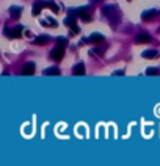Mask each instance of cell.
Wrapping results in <instances>:
<instances>
[{
	"label": "cell",
	"instance_id": "6da1fadb",
	"mask_svg": "<svg viewBox=\"0 0 160 166\" xmlns=\"http://www.w3.org/2000/svg\"><path fill=\"white\" fill-rule=\"evenodd\" d=\"M64 57V47H61V45H56V47L50 52V58L55 60V61H61Z\"/></svg>",
	"mask_w": 160,
	"mask_h": 166
},
{
	"label": "cell",
	"instance_id": "7a4b0ae2",
	"mask_svg": "<svg viewBox=\"0 0 160 166\" xmlns=\"http://www.w3.org/2000/svg\"><path fill=\"white\" fill-rule=\"evenodd\" d=\"M88 10H90V8L85 6V8H79V10H75L74 13H75V16H80L85 22H88V21H91V16L88 14Z\"/></svg>",
	"mask_w": 160,
	"mask_h": 166
},
{
	"label": "cell",
	"instance_id": "3957f363",
	"mask_svg": "<svg viewBox=\"0 0 160 166\" xmlns=\"http://www.w3.org/2000/svg\"><path fill=\"white\" fill-rule=\"evenodd\" d=\"M22 32H24L22 27H19V28H14V30L6 28V30H5V35L8 36V38H21V33H22Z\"/></svg>",
	"mask_w": 160,
	"mask_h": 166
},
{
	"label": "cell",
	"instance_id": "277c9868",
	"mask_svg": "<svg viewBox=\"0 0 160 166\" xmlns=\"http://www.w3.org/2000/svg\"><path fill=\"white\" fill-rule=\"evenodd\" d=\"M64 24L68 25V27H71V28H72V33H79V32H80V28L77 27V22H75L74 17H71V16L66 17V19H64Z\"/></svg>",
	"mask_w": 160,
	"mask_h": 166
},
{
	"label": "cell",
	"instance_id": "5b68a950",
	"mask_svg": "<svg viewBox=\"0 0 160 166\" xmlns=\"http://www.w3.org/2000/svg\"><path fill=\"white\" fill-rule=\"evenodd\" d=\"M102 41H104V35L100 33H93L90 38L83 39V42H102Z\"/></svg>",
	"mask_w": 160,
	"mask_h": 166
},
{
	"label": "cell",
	"instance_id": "8992f818",
	"mask_svg": "<svg viewBox=\"0 0 160 166\" xmlns=\"http://www.w3.org/2000/svg\"><path fill=\"white\" fill-rule=\"evenodd\" d=\"M155 16H157V11L155 10H148V11H145L143 14H141V19L148 22V21H152Z\"/></svg>",
	"mask_w": 160,
	"mask_h": 166
},
{
	"label": "cell",
	"instance_id": "52a82bcc",
	"mask_svg": "<svg viewBox=\"0 0 160 166\" xmlns=\"http://www.w3.org/2000/svg\"><path fill=\"white\" fill-rule=\"evenodd\" d=\"M135 42H137V44L151 42V36H149V35H146V33H140V35H137V38H135Z\"/></svg>",
	"mask_w": 160,
	"mask_h": 166
},
{
	"label": "cell",
	"instance_id": "ba28073f",
	"mask_svg": "<svg viewBox=\"0 0 160 166\" xmlns=\"http://www.w3.org/2000/svg\"><path fill=\"white\" fill-rule=\"evenodd\" d=\"M33 72H35V64L33 63H27L24 69H22V74L24 75H33Z\"/></svg>",
	"mask_w": 160,
	"mask_h": 166
},
{
	"label": "cell",
	"instance_id": "9c48e42d",
	"mask_svg": "<svg viewBox=\"0 0 160 166\" xmlns=\"http://www.w3.org/2000/svg\"><path fill=\"white\" fill-rule=\"evenodd\" d=\"M72 72H74V75H85V64L79 63L77 66H74Z\"/></svg>",
	"mask_w": 160,
	"mask_h": 166
},
{
	"label": "cell",
	"instance_id": "30bf717a",
	"mask_svg": "<svg viewBox=\"0 0 160 166\" xmlns=\"http://www.w3.org/2000/svg\"><path fill=\"white\" fill-rule=\"evenodd\" d=\"M46 6V2H39V3H35L33 5V10H32V14L33 16H38V14H41V10Z\"/></svg>",
	"mask_w": 160,
	"mask_h": 166
},
{
	"label": "cell",
	"instance_id": "8fae6325",
	"mask_svg": "<svg viewBox=\"0 0 160 166\" xmlns=\"http://www.w3.org/2000/svg\"><path fill=\"white\" fill-rule=\"evenodd\" d=\"M50 41V36H47V35H43V36H38V38L35 39V44L38 45H44Z\"/></svg>",
	"mask_w": 160,
	"mask_h": 166
},
{
	"label": "cell",
	"instance_id": "7c38bea8",
	"mask_svg": "<svg viewBox=\"0 0 160 166\" xmlns=\"http://www.w3.org/2000/svg\"><path fill=\"white\" fill-rule=\"evenodd\" d=\"M9 13H11V17L17 19V17H21L22 8H21V6H11V8H9Z\"/></svg>",
	"mask_w": 160,
	"mask_h": 166
},
{
	"label": "cell",
	"instance_id": "4fadbf2b",
	"mask_svg": "<svg viewBox=\"0 0 160 166\" xmlns=\"http://www.w3.org/2000/svg\"><path fill=\"white\" fill-rule=\"evenodd\" d=\"M41 25H44V27H53V28H55V27H58V22H56L55 19H52V17H49L47 21H43Z\"/></svg>",
	"mask_w": 160,
	"mask_h": 166
},
{
	"label": "cell",
	"instance_id": "5bb4252c",
	"mask_svg": "<svg viewBox=\"0 0 160 166\" xmlns=\"http://www.w3.org/2000/svg\"><path fill=\"white\" fill-rule=\"evenodd\" d=\"M158 52L157 50H145L143 52V58H157Z\"/></svg>",
	"mask_w": 160,
	"mask_h": 166
},
{
	"label": "cell",
	"instance_id": "9a60e30c",
	"mask_svg": "<svg viewBox=\"0 0 160 166\" xmlns=\"http://www.w3.org/2000/svg\"><path fill=\"white\" fill-rule=\"evenodd\" d=\"M46 75H60V69L58 68H47L44 71Z\"/></svg>",
	"mask_w": 160,
	"mask_h": 166
},
{
	"label": "cell",
	"instance_id": "2e32d148",
	"mask_svg": "<svg viewBox=\"0 0 160 166\" xmlns=\"http://www.w3.org/2000/svg\"><path fill=\"white\" fill-rule=\"evenodd\" d=\"M46 6H47V8H50L53 13H58V6H56L55 2H46Z\"/></svg>",
	"mask_w": 160,
	"mask_h": 166
},
{
	"label": "cell",
	"instance_id": "e0dca14e",
	"mask_svg": "<svg viewBox=\"0 0 160 166\" xmlns=\"http://www.w3.org/2000/svg\"><path fill=\"white\" fill-rule=\"evenodd\" d=\"M56 44L61 45V47H66V45H68V39L63 38V36H60V38H56Z\"/></svg>",
	"mask_w": 160,
	"mask_h": 166
},
{
	"label": "cell",
	"instance_id": "ac0fdd59",
	"mask_svg": "<svg viewBox=\"0 0 160 166\" xmlns=\"http://www.w3.org/2000/svg\"><path fill=\"white\" fill-rule=\"evenodd\" d=\"M158 72H160V71H158L157 68H148V69H146V74H148V75H157Z\"/></svg>",
	"mask_w": 160,
	"mask_h": 166
},
{
	"label": "cell",
	"instance_id": "d6986e66",
	"mask_svg": "<svg viewBox=\"0 0 160 166\" xmlns=\"http://www.w3.org/2000/svg\"><path fill=\"white\" fill-rule=\"evenodd\" d=\"M124 74V71H116V72H113V75H122Z\"/></svg>",
	"mask_w": 160,
	"mask_h": 166
}]
</instances>
